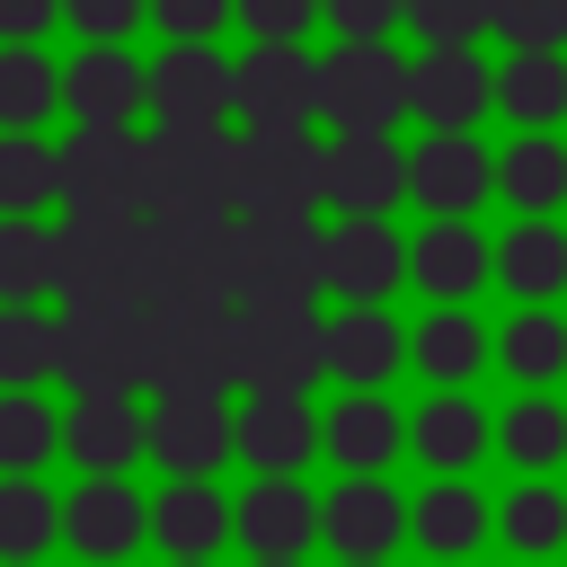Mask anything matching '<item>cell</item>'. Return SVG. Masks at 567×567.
Wrapping results in <instances>:
<instances>
[{
    "label": "cell",
    "instance_id": "1",
    "mask_svg": "<svg viewBox=\"0 0 567 567\" xmlns=\"http://www.w3.org/2000/svg\"><path fill=\"white\" fill-rule=\"evenodd\" d=\"M151 328H159V310H62L53 390H62V399L142 390V399H151Z\"/></svg>",
    "mask_w": 567,
    "mask_h": 567
},
{
    "label": "cell",
    "instance_id": "2",
    "mask_svg": "<svg viewBox=\"0 0 567 567\" xmlns=\"http://www.w3.org/2000/svg\"><path fill=\"white\" fill-rule=\"evenodd\" d=\"M62 213H151V124H71Z\"/></svg>",
    "mask_w": 567,
    "mask_h": 567
},
{
    "label": "cell",
    "instance_id": "3",
    "mask_svg": "<svg viewBox=\"0 0 567 567\" xmlns=\"http://www.w3.org/2000/svg\"><path fill=\"white\" fill-rule=\"evenodd\" d=\"M239 310H319V213H239Z\"/></svg>",
    "mask_w": 567,
    "mask_h": 567
},
{
    "label": "cell",
    "instance_id": "4",
    "mask_svg": "<svg viewBox=\"0 0 567 567\" xmlns=\"http://www.w3.org/2000/svg\"><path fill=\"white\" fill-rule=\"evenodd\" d=\"M151 399H239V310H159Z\"/></svg>",
    "mask_w": 567,
    "mask_h": 567
},
{
    "label": "cell",
    "instance_id": "5",
    "mask_svg": "<svg viewBox=\"0 0 567 567\" xmlns=\"http://www.w3.org/2000/svg\"><path fill=\"white\" fill-rule=\"evenodd\" d=\"M319 124L328 133H399L408 124V53L381 44H328L319 53Z\"/></svg>",
    "mask_w": 567,
    "mask_h": 567
},
{
    "label": "cell",
    "instance_id": "6",
    "mask_svg": "<svg viewBox=\"0 0 567 567\" xmlns=\"http://www.w3.org/2000/svg\"><path fill=\"white\" fill-rule=\"evenodd\" d=\"M319 168H328V142L319 124H239V213H319Z\"/></svg>",
    "mask_w": 567,
    "mask_h": 567
},
{
    "label": "cell",
    "instance_id": "7",
    "mask_svg": "<svg viewBox=\"0 0 567 567\" xmlns=\"http://www.w3.org/2000/svg\"><path fill=\"white\" fill-rule=\"evenodd\" d=\"M319 549L337 567H381L408 549V487H390V470H337V487H319Z\"/></svg>",
    "mask_w": 567,
    "mask_h": 567
},
{
    "label": "cell",
    "instance_id": "8",
    "mask_svg": "<svg viewBox=\"0 0 567 567\" xmlns=\"http://www.w3.org/2000/svg\"><path fill=\"white\" fill-rule=\"evenodd\" d=\"M496 115V62L478 44H416L408 53V124L416 133H478Z\"/></svg>",
    "mask_w": 567,
    "mask_h": 567
},
{
    "label": "cell",
    "instance_id": "9",
    "mask_svg": "<svg viewBox=\"0 0 567 567\" xmlns=\"http://www.w3.org/2000/svg\"><path fill=\"white\" fill-rule=\"evenodd\" d=\"M319 292L328 301H390L408 292V239L390 213H337L319 230Z\"/></svg>",
    "mask_w": 567,
    "mask_h": 567
},
{
    "label": "cell",
    "instance_id": "10",
    "mask_svg": "<svg viewBox=\"0 0 567 567\" xmlns=\"http://www.w3.org/2000/svg\"><path fill=\"white\" fill-rule=\"evenodd\" d=\"M408 204L425 221H478V204H496V151L478 133H416L408 142Z\"/></svg>",
    "mask_w": 567,
    "mask_h": 567
},
{
    "label": "cell",
    "instance_id": "11",
    "mask_svg": "<svg viewBox=\"0 0 567 567\" xmlns=\"http://www.w3.org/2000/svg\"><path fill=\"white\" fill-rule=\"evenodd\" d=\"M328 372V319L319 310H239V390L310 399Z\"/></svg>",
    "mask_w": 567,
    "mask_h": 567
},
{
    "label": "cell",
    "instance_id": "12",
    "mask_svg": "<svg viewBox=\"0 0 567 567\" xmlns=\"http://www.w3.org/2000/svg\"><path fill=\"white\" fill-rule=\"evenodd\" d=\"M62 461L80 478H133L151 461V399L142 390H97L62 399Z\"/></svg>",
    "mask_w": 567,
    "mask_h": 567
},
{
    "label": "cell",
    "instance_id": "13",
    "mask_svg": "<svg viewBox=\"0 0 567 567\" xmlns=\"http://www.w3.org/2000/svg\"><path fill=\"white\" fill-rule=\"evenodd\" d=\"M62 549L80 567H124L133 549H151V487H133V478H71L62 487Z\"/></svg>",
    "mask_w": 567,
    "mask_h": 567
},
{
    "label": "cell",
    "instance_id": "14",
    "mask_svg": "<svg viewBox=\"0 0 567 567\" xmlns=\"http://www.w3.org/2000/svg\"><path fill=\"white\" fill-rule=\"evenodd\" d=\"M151 124H239V53L159 44L151 53Z\"/></svg>",
    "mask_w": 567,
    "mask_h": 567
},
{
    "label": "cell",
    "instance_id": "15",
    "mask_svg": "<svg viewBox=\"0 0 567 567\" xmlns=\"http://www.w3.org/2000/svg\"><path fill=\"white\" fill-rule=\"evenodd\" d=\"M239 461V399H151V470L221 478Z\"/></svg>",
    "mask_w": 567,
    "mask_h": 567
},
{
    "label": "cell",
    "instance_id": "16",
    "mask_svg": "<svg viewBox=\"0 0 567 567\" xmlns=\"http://www.w3.org/2000/svg\"><path fill=\"white\" fill-rule=\"evenodd\" d=\"M151 549L159 558H221V549H239V487H221V478H159L151 487Z\"/></svg>",
    "mask_w": 567,
    "mask_h": 567
},
{
    "label": "cell",
    "instance_id": "17",
    "mask_svg": "<svg viewBox=\"0 0 567 567\" xmlns=\"http://www.w3.org/2000/svg\"><path fill=\"white\" fill-rule=\"evenodd\" d=\"M62 115L71 124H151V62L133 44H80L62 62Z\"/></svg>",
    "mask_w": 567,
    "mask_h": 567
},
{
    "label": "cell",
    "instance_id": "18",
    "mask_svg": "<svg viewBox=\"0 0 567 567\" xmlns=\"http://www.w3.org/2000/svg\"><path fill=\"white\" fill-rule=\"evenodd\" d=\"M408 372H425V390H478V372H496V328L470 301H425L408 328Z\"/></svg>",
    "mask_w": 567,
    "mask_h": 567
},
{
    "label": "cell",
    "instance_id": "19",
    "mask_svg": "<svg viewBox=\"0 0 567 567\" xmlns=\"http://www.w3.org/2000/svg\"><path fill=\"white\" fill-rule=\"evenodd\" d=\"M319 461V408L284 390H239V470L248 478H301Z\"/></svg>",
    "mask_w": 567,
    "mask_h": 567
},
{
    "label": "cell",
    "instance_id": "20",
    "mask_svg": "<svg viewBox=\"0 0 567 567\" xmlns=\"http://www.w3.org/2000/svg\"><path fill=\"white\" fill-rule=\"evenodd\" d=\"M408 452L425 478H470L496 452V408H478V390H425V408H408Z\"/></svg>",
    "mask_w": 567,
    "mask_h": 567
},
{
    "label": "cell",
    "instance_id": "21",
    "mask_svg": "<svg viewBox=\"0 0 567 567\" xmlns=\"http://www.w3.org/2000/svg\"><path fill=\"white\" fill-rule=\"evenodd\" d=\"M328 213H390L408 204V142L399 133H337L328 168H319Z\"/></svg>",
    "mask_w": 567,
    "mask_h": 567
},
{
    "label": "cell",
    "instance_id": "22",
    "mask_svg": "<svg viewBox=\"0 0 567 567\" xmlns=\"http://www.w3.org/2000/svg\"><path fill=\"white\" fill-rule=\"evenodd\" d=\"M496 284V230L478 221H425L408 239V292L425 301H478Z\"/></svg>",
    "mask_w": 567,
    "mask_h": 567
},
{
    "label": "cell",
    "instance_id": "23",
    "mask_svg": "<svg viewBox=\"0 0 567 567\" xmlns=\"http://www.w3.org/2000/svg\"><path fill=\"white\" fill-rule=\"evenodd\" d=\"M408 372V328L390 301H337L328 310V381L337 390H390Z\"/></svg>",
    "mask_w": 567,
    "mask_h": 567
},
{
    "label": "cell",
    "instance_id": "24",
    "mask_svg": "<svg viewBox=\"0 0 567 567\" xmlns=\"http://www.w3.org/2000/svg\"><path fill=\"white\" fill-rule=\"evenodd\" d=\"M239 124H319V53L248 44L239 53Z\"/></svg>",
    "mask_w": 567,
    "mask_h": 567
},
{
    "label": "cell",
    "instance_id": "25",
    "mask_svg": "<svg viewBox=\"0 0 567 567\" xmlns=\"http://www.w3.org/2000/svg\"><path fill=\"white\" fill-rule=\"evenodd\" d=\"M408 452V408L390 390H337L319 408V461L337 470H390Z\"/></svg>",
    "mask_w": 567,
    "mask_h": 567
},
{
    "label": "cell",
    "instance_id": "26",
    "mask_svg": "<svg viewBox=\"0 0 567 567\" xmlns=\"http://www.w3.org/2000/svg\"><path fill=\"white\" fill-rule=\"evenodd\" d=\"M496 540V496L478 478H425L408 496V549L425 558H478Z\"/></svg>",
    "mask_w": 567,
    "mask_h": 567
},
{
    "label": "cell",
    "instance_id": "27",
    "mask_svg": "<svg viewBox=\"0 0 567 567\" xmlns=\"http://www.w3.org/2000/svg\"><path fill=\"white\" fill-rule=\"evenodd\" d=\"M239 549L248 558H310L319 549V487L310 478H248L239 487Z\"/></svg>",
    "mask_w": 567,
    "mask_h": 567
},
{
    "label": "cell",
    "instance_id": "28",
    "mask_svg": "<svg viewBox=\"0 0 567 567\" xmlns=\"http://www.w3.org/2000/svg\"><path fill=\"white\" fill-rule=\"evenodd\" d=\"M496 292L505 301H567V221L558 213H514L496 230Z\"/></svg>",
    "mask_w": 567,
    "mask_h": 567
},
{
    "label": "cell",
    "instance_id": "29",
    "mask_svg": "<svg viewBox=\"0 0 567 567\" xmlns=\"http://www.w3.org/2000/svg\"><path fill=\"white\" fill-rule=\"evenodd\" d=\"M496 372L514 390H558L567 381V310L558 301H514V319H496Z\"/></svg>",
    "mask_w": 567,
    "mask_h": 567
},
{
    "label": "cell",
    "instance_id": "30",
    "mask_svg": "<svg viewBox=\"0 0 567 567\" xmlns=\"http://www.w3.org/2000/svg\"><path fill=\"white\" fill-rule=\"evenodd\" d=\"M496 549H514V567H558L567 558V487L558 478H514L496 496Z\"/></svg>",
    "mask_w": 567,
    "mask_h": 567
},
{
    "label": "cell",
    "instance_id": "31",
    "mask_svg": "<svg viewBox=\"0 0 567 567\" xmlns=\"http://www.w3.org/2000/svg\"><path fill=\"white\" fill-rule=\"evenodd\" d=\"M496 452L514 461V478H558L567 470V399L558 390H514L496 408Z\"/></svg>",
    "mask_w": 567,
    "mask_h": 567
},
{
    "label": "cell",
    "instance_id": "32",
    "mask_svg": "<svg viewBox=\"0 0 567 567\" xmlns=\"http://www.w3.org/2000/svg\"><path fill=\"white\" fill-rule=\"evenodd\" d=\"M496 204L505 213H567V133L496 142Z\"/></svg>",
    "mask_w": 567,
    "mask_h": 567
},
{
    "label": "cell",
    "instance_id": "33",
    "mask_svg": "<svg viewBox=\"0 0 567 567\" xmlns=\"http://www.w3.org/2000/svg\"><path fill=\"white\" fill-rule=\"evenodd\" d=\"M496 115L514 133H567V53H505L496 62Z\"/></svg>",
    "mask_w": 567,
    "mask_h": 567
},
{
    "label": "cell",
    "instance_id": "34",
    "mask_svg": "<svg viewBox=\"0 0 567 567\" xmlns=\"http://www.w3.org/2000/svg\"><path fill=\"white\" fill-rule=\"evenodd\" d=\"M62 115V62L44 44H0V133H53Z\"/></svg>",
    "mask_w": 567,
    "mask_h": 567
},
{
    "label": "cell",
    "instance_id": "35",
    "mask_svg": "<svg viewBox=\"0 0 567 567\" xmlns=\"http://www.w3.org/2000/svg\"><path fill=\"white\" fill-rule=\"evenodd\" d=\"M62 461V399L0 390V478H44Z\"/></svg>",
    "mask_w": 567,
    "mask_h": 567
},
{
    "label": "cell",
    "instance_id": "36",
    "mask_svg": "<svg viewBox=\"0 0 567 567\" xmlns=\"http://www.w3.org/2000/svg\"><path fill=\"white\" fill-rule=\"evenodd\" d=\"M62 239L44 213H0V301H53Z\"/></svg>",
    "mask_w": 567,
    "mask_h": 567
},
{
    "label": "cell",
    "instance_id": "37",
    "mask_svg": "<svg viewBox=\"0 0 567 567\" xmlns=\"http://www.w3.org/2000/svg\"><path fill=\"white\" fill-rule=\"evenodd\" d=\"M62 310L53 301H0V390H53Z\"/></svg>",
    "mask_w": 567,
    "mask_h": 567
},
{
    "label": "cell",
    "instance_id": "38",
    "mask_svg": "<svg viewBox=\"0 0 567 567\" xmlns=\"http://www.w3.org/2000/svg\"><path fill=\"white\" fill-rule=\"evenodd\" d=\"M0 213H62V142L0 133Z\"/></svg>",
    "mask_w": 567,
    "mask_h": 567
},
{
    "label": "cell",
    "instance_id": "39",
    "mask_svg": "<svg viewBox=\"0 0 567 567\" xmlns=\"http://www.w3.org/2000/svg\"><path fill=\"white\" fill-rule=\"evenodd\" d=\"M62 549V496L44 478H0V567Z\"/></svg>",
    "mask_w": 567,
    "mask_h": 567
},
{
    "label": "cell",
    "instance_id": "40",
    "mask_svg": "<svg viewBox=\"0 0 567 567\" xmlns=\"http://www.w3.org/2000/svg\"><path fill=\"white\" fill-rule=\"evenodd\" d=\"M408 35L416 44H487L496 0H408Z\"/></svg>",
    "mask_w": 567,
    "mask_h": 567
},
{
    "label": "cell",
    "instance_id": "41",
    "mask_svg": "<svg viewBox=\"0 0 567 567\" xmlns=\"http://www.w3.org/2000/svg\"><path fill=\"white\" fill-rule=\"evenodd\" d=\"M505 53H567V0H496Z\"/></svg>",
    "mask_w": 567,
    "mask_h": 567
},
{
    "label": "cell",
    "instance_id": "42",
    "mask_svg": "<svg viewBox=\"0 0 567 567\" xmlns=\"http://www.w3.org/2000/svg\"><path fill=\"white\" fill-rule=\"evenodd\" d=\"M159 44H221V27H239V0H151Z\"/></svg>",
    "mask_w": 567,
    "mask_h": 567
},
{
    "label": "cell",
    "instance_id": "43",
    "mask_svg": "<svg viewBox=\"0 0 567 567\" xmlns=\"http://www.w3.org/2000/svg\"><path fill=\"white\" fill-rule=\"evenodd\" d=\"M62 27L80 44H133L151 27V0H62Z\"/></svg>",
    "mask_w": 567,
    "mask_h": 567
},
{
    "label": "cell",
    "instance_id": "44",
    "mask_svg": "<svg viewBox=\"0 0 567 567\" xmlns=\"http://www.w3.org/2000/svg\"><path fill=\"white\" fill-rule=\"evenodd\" d=\"M319 27L337 44H381V35L408 27V0H319Z\"/></svg>",
    "mask_w": 567,
    "mask_h": 567
},
{
    "label": "cell",
    "instance_id": "45",
    "mask_svg": "<svg viewBox=\"0 0 567 567\" xmlns=\"http://www.w3.org/2000/svg\"><path fill=\"white\" fill-rule=\"evenodd\" d=\"M319 0H239V35L248 44H310Z\"/></svg>",
    "mask_w": 567,
    "mask_h": 567
},
{
    "label": "cell",
    "instance_id": "46",
    "mask_svg": "<svg viewBox=\"0 0 567 567\" xmlns=\"http://www.w3.org/2000/svg\"><path fill=\"white\" fill-rule=\"evenodd\" d=\"M62 27V0H0V44H44Z\"/></svg>",
    "mask_w": 567,
    "mask_h": 567
},
{
    "label": "cell",
    "instance_id": "47",
    "mask_svg": "<svg viewBox=\"0 0 567 567\" xmlns=\"http://www.w3.org/2000/svg\"><path fill=\"white\" fill-rule=\"evenodd\" d=\"M159 567H221V558H159Z\"/></svg>",
    "mask_w": 567,
    "mask_h": 567
},
{
    "label": "cell",
    "instance_id": "48",
    "mask_svg": "<svg viewBox=\"0 0 567 567\" xmlns=\"http://www.w3.org/2000/svg\"><path fill=\"white\" fill-rule=\"evenodd\" d=\"M425 567H478V558H425Z\"/></svg>",
    "mask_w": 567,
    "mask_h": 567
},
{
    "label": "cell",
    "instance_id": "49",
    "mask_svg": "<svg viewBox=\"0 0 567 567\" xmlns=\"http://www.w3.org/2000/svg\"><path fill=\"white\" fill-rule=\"evenodd\" d=\"M248 567H301V558H248Z\"/></svg>",
    "mask_w": 567,
    "mask_h": 567
},
{
    "label": "cell",
    "instance_id": "50",
    "mask_svg": "<svg viewBox=\"0 0 567 567\" xmlns=\"http://www.w3.org/2000/svg\"><path fill=\"white\" fill-rule=\"evenodd\" d=\"M27 567H44V558H27Z\"/></svg>",
    "mask_w": 567,
    "mask_h": 567
},
{
    "label": "cell",
    "instance_id": "51",
    "mask_svg": "<svg viewBox=\"0 0 567 567\" xmlns=\"http://www.w3.org/2000/svg\"><path fill=\"white\" fill-rule=\"evenodd\" d=\"M381 567H390V558H381Z\"/></svg>",
    "mask_w": 567,
    "mask_h": 567
}]
</instances>
